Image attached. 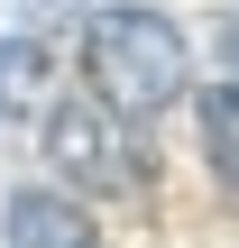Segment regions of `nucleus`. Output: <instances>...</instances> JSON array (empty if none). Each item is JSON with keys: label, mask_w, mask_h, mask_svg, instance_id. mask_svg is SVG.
<instances>
[{"label": "nucleus", "mask_w": 239, "mask_h": 248, "mask_svg": "<svg viewBox=\"0 0 239 248\" xmlns=\"http://www.w3.org/2000/svg\"><path fill=\"white\" fill-rule=\"evenodd\" d=\"M83 83L120 120H157L184 92V37H175V18L166 9H138V0L92 9L83 18Z\"/></svg>", "instance_id": "obj_1"}, {"label": "nucleus", "mask_w": 239, "mask_h": 248, "mask_svg": "<svg viewBox=\"0 0 239 248\" xmlns=\"http://www.w3.org/2000/svg\"><path fill=\"white\" fill-rule=\"evenodd\" d=\"M0 239H9V248H101V239H92V221H83L64 193H46V184H18V193H9Z\"/></svg>", "instance_id": "obj_3"}, {"label": "nucleus", "mask_w": 239, "mask_h": 248, "mask_svg": "<svg viewBox=\"0 0 239 248\" xmlns=\"http://www.w3.org/2000/svg\"><path fill=\"white\" fill-rule=\"evenodd\" d=\"M193 120H203V156H212V175L239 184V83H212V92L193 101Z\"/></svg>", "instance_id": "obj_4"}, {"label": "nucleus", "mask_w": 239, "mask_h": 248, "mask_svg": "<svg viewBox=\"0 0 239 248\" xmlns=\"http://www.w3.org/2000/svg\"><path fill=\"white\" fill-rule=\"evenodd\" d=\"M46 156L74 193H138L147 184V147H138V120H120L111 101H46Z\"/></svg>", "instance_id": "obj_2"}, {"label": "nucleus", "mask_w": 239, "mask_h": 248, "mask_svg": "<svg viewBox=\"0 0 239 248\" xmlns=\"http://www.w3.org/2000/svg\"><path fill=\"white\" fill-rule=\"evenodd\" d=\"M28 101H46V64L18 37H0V110H28Z\"/></svg>", "instance_id": "obj_5"}, {"label": "nucleus", "mask_w": 239, "mask_h": 248, "mask_svg": "<svg viewBox=\"0 0 239 248\" xmlns=\"http://www.w3.org/2000/svg\"><path fill=\"white\" fill-rule=\"evenodd\" d=\"M221 46H230V55H239V28H221Z\"/></svg>", "instance_id": "obj_6"}]
</instances>
